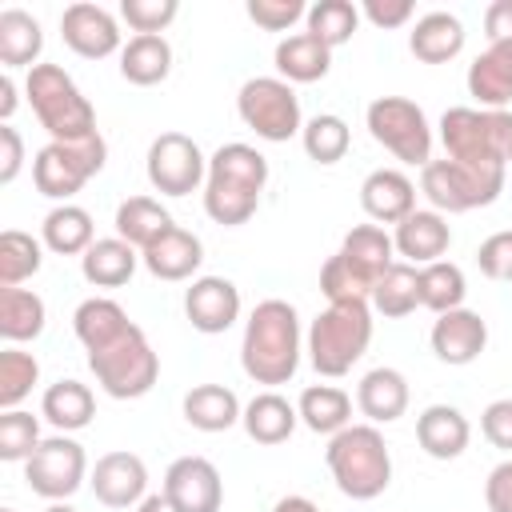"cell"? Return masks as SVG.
Returning <instances> with one entry per match:
<instances>
[{
	"label": "cell",
	"instance_id": "1",
	"mask_svg": "<svg viewBox=\"0 0 512 512\" xmlns=\"http://www.w3.org/2000/svg\"><path fill=\"white\" fill-rule=\"evenodd\" d=\"M300 316L288 300L268 296L252 308V316L244 320V340H240V368L248 380L276 388L288 384L300 368Z\"/></svg>",
	"mask_w": 512,
	"mask_h": 512
},
{
	"label": "cell",
	"instance_id": "2",
	"mask_svg": "<svg viewBox=\"0 0 512 512\" xmlns=\"http://www.w3.org/2000/svg\"><path fill=\"white\" fill-rule=\"evenodd\" d=\"M268 184V160L252 144H220L208 156V180H204V212L208 220L224 228H240L256 216L260 196Z\"/></svg>",
	"mask_w": 512,
	"mask_h": 512
},
{
	"label": "cell",
	"instance_id": "3",
	"mask_svg": "<svg viewBox=\"0 0 512 512\" xmlns=\"http://www.w3.org/2000/svg\"><path fill=\"white\" fill-rule=\"evenodd\" d=\"M324 464L348 500H376L392 484V452L376 424H348L328 436Z\"/></svg>",
	"mask_w": 512,
	"mask_h": 512
},
{
	"label": "cell",
	"instance_id": "4",
	"mask_svg": "<svg viewBox=\"0 0 512 512\" xmlns=\"http://www.w3.org/2000/svg\"><path fill=\"white\" fill-rule=\"evenodd\" d=\"M444 156L472 168H504L512 152V112L508 108H448L440 116Z\"/></svg>",
	"mask_w": 512,
	"mask_h": 512
},
{
	"label": "cell",
	"instance_id": "5",
	"mask_svg": "<svg viewBox=\"0 0 512 512\" xmlns=\"http://www.w3.org/2000/svg\"><path fill=\"white\" fill-rule=\"evenodd\" d=\"M372 344V312L368 304H328L304 336V352L312 360V368L328 380L348 376L352 364H360V356Z\"/></svg>",
	"mask_w": 512,
	"mask_h": 512
},
{
	"label": "cell",
	"instance_id": "6",
	"mask_svg": "<svg viewBox=\"0 0 512 512\" xmlns=\"http://www.w3.org/2000/svg\"><path fill=\"white\" fill-rule=\"evenodd\" d=\"M24 96L52 140H84L96 132V108L60 64H36L24 76Z\"/></svg>",
	"mask_w": 512,
	"mask_h": 512
},
{
	"label": "cell",
	"instance_id": "7",
	"mask_svg": "<svg viewBox=\"0 0 512 512\" xmlns=\"http://www.w3.org/2000/svg\"><path fill=\"white\" fill-rule=\"evenodd\" d=\"M88 368L96 376V384L112 396V400H140L156 388L160 380V356L148 344L144 328L132 324L124 328L112 344L88 352Z\"/></svg>",
	"mask_w": 512,
	"mask_h": 512
},
{
	"label": "cell",
	"instance_id": "8",
	"mask_svg": "<svg viewBox=\"0 0 512 512\" xmlns=\"http://www.w3.org/2000/svg\"><path fill=\"white\" fill-rule=\"evenodd\" d=\"M104 160H108V144L100 132L84 140H48L32 160V184L40 196L56 204H72V196L104 168Z\"/></svg>",
	"mask_w": 512,
	"mask_h": 512
},
{
	"label": "cell",
	"instance_id": "9",
	"mask_svg": "<svg viewBox=\"0 0 512 512\" xmlns=\"http://www.w3.org/2000/svg\"><path fill=\"white\" fill-rule=\"evenodd\" d=\"M420 192L428 196V204L440 216L488 208L504 192V168H472V164H456L448 156L428 160L420 168Z\"/></svg>",
	"mask_w": 512,
	"mask_h": 512
},
{
	"label": "cell",
	"instance_id": "10",
	"mask_svg": "<svg viewBox=\"0 0 512 512\" xmlns=\"http://www.w3.org/2000/svg\"><path fill=\"white\" fill-rule=\"evenodd\" d=\"M364 124L380 148H388L400 164L424 168L432 160V124L424 108L408 96H376L364 108Z\"/></svg>",
	"mask_w": 512,
	"mask_h": 512
},
{
	"label": "cell",
	"instance_id": "11",
	"mask_svg": "<svg viewBox=\"0 0 512 512\" xmlns=\"http://www.w3.org/2000/svg\"><path fill=\"white\" fill-rule=\"evenodd\" d=\"M236 112H240L244 128H252L268 144H284V140L304 132L300 96L280 76H252V80H244L240 92H236Z\"/></svg>",
	"mask_w": 512,
	"mask_h": 512
},
{
	"label": "cell",
	"instance_id": "12",
	"mask_svg": "<svg viewBox=\"0 0 512 512\" xmlns=\"http://www.w3.org/2000/svg\"><path fill=\"white\" fill-rule=\"evenodd\" d=\"M88 476V456H84V444L72 440L68 432H56V436H44L40 448L24 460V480L36 496H44L48 504L56 500H68Z\"/></svg>",
	"mask_w": 512,
	"mask_h": 512
},
{
	"label": "cell",
	"instance_id": "13",
	"mask_svg": "<svg viewBox=\"0 0 512 512\" xmlns=\"http://www.w3.org/2000/svg\"><path fill=\"white\" fill-rule=\"evenodd\" d=\"M148 184L160 196H188L208 180V156L200 152V144L184 132H160L148 144V160H144Z\"/></svg>",
	"mask_w": 512,
	"mask_h": 512
},
{
	"label": "cell",
	"instance_id": "14",
	"mask_svg": "<svg viewBox=\"0 0 512 512\" xmlns=\"http://www.w3.org/2000/svg\"><path fill=\"white\" fill-rule=\"evenodd\" d=\"M160 492L180 508V512H220L224 504V480L220 468L208 456H180L168 464Z\"/></svg>",
	"mask_w": 512,
	"mask_h": 512
},
{
	"label": "cell",
	"instance_id": "15",
	"mask_svg": "<svg viewBox=\"0 0 512 512\" xmlns=\"http://www.w3.org/2000/svg\"><path fill=\"white\" fill-rule=\"evenodd\" d=\"M88 488L104 508H136L148 496V464L128 448L104 452L88 472Z\"/></svg>",
	"mask_w": 512,
	"mask_h": 512
},
{
	"label": "cell",
	"instance_id": "16",
	"mask_svg": "<svg viewBox=\"0 0 512 512\" xmlns=\"http://www.w3.org/2000/svg\"><path fill=\"white\" fill-rule=\"evenodd\" d=\"M60 36L84 60H104V56H112V52L124 48L116 16L108 8H100V4H88V0L68 4L60 12Z\"/></svg>",
	"mask_w": 512,
	"mask_h": 512
},
{
	"label": "cell",
	"instance_id": "17",
	"mask_svg": "<svg viewBox=\"0 0 512 512\" xmlns=\"http://www.w3.org/2000/svg\"><path fill=\"white\" fill-rule=\"evenodd\" d=\"M184 316L196 332L220 336L240 320V288L228 276H196L184 292Z\"/></svg>",
	"mask_w": 512,
	"mask_h": 512
},
{
	"label": "cell",
	"instance_id": "18",
	"mask_svg": "<svg viewBox=\"0 0 512 512\" xmlns=\"http://www.w3.org/2000/svg\"><path fill=\"white\" fill-rule=\"evenodd\" d=\"M428 340H432L436 360H444L452 368H464V364L480 360V352L488 348V320L472 308H452V312L432 320Z\"/></svg>",
	"mask_w": 512,
	"mask_h": 512
},
{
	"label": "cell",
	"instance_id": "19",
	"mask_svg": "<svg viewBox=\"0 0 512 512\" xmlns=\"http://www.w3.org/2000/svg\"><path fill=\"white\" fill-rule=\"evenodd\" d=\"M392 244H396V256H404V264L424 268V264L444 260V252L452 244V228L436 208H416L412 216H404L396 224Z\"/></svg>",
	"mask_w": 512,
	"mask_h": 512
},
{
	"label": "cell",
	"instance_id": "20",
	"mask_svg": "<svg viewBox=\"0 0 512 512\" xmlns=\"http://www.w3.org/2000/svg\"><path fill=\"white\" fill-rule=\"evenodd\" d=\"M140 264H144L156 280H168V284H176V280H192L196 268L204 264V244H200L196 232L172 224L164 236H156V240L140 252Z\"/></svg>",
	"mask_w": 512,
	"mask_h": 512
},
{
	"label": "cell",
	"instance_id": "21",
	"mask_svg": "<svg viewBox=\"0 0 512 512\" xmlns=\"http://www.w3.org/2000/svg\"><path fill=\"white\" fill-rule=\"evenodd\" d=\"M360 208L372 224H400L416 212V184L400 168H376L360 184Z\"/></svg>",
	"mask_w": 512,
	"mask_h": 512
},
{
	"label": "cell",
	"instance_id": "22",
	"mask_svg": "<svg viewBox=\"0 0 512 512\" xmlns=\"http://www.w3.org/2000/svg\"><path fill=\"white\" fill-rule=\"evenodd\" d=\"M468 440H472V424L452 404H428L416 416V444L432 460H456V456H464Z\"/></svg>",
	"mask_w": 512,
	"mask_h": 512
},
{
	"label": "cell",
	"instance_id": "23",
	"mask_svg": "<svg viewBox=\"0 0 512 512\" xmlns=\"http://www.w3.org/2000/svg\"><path fill=\"white\" fill-rule=\"evenodd\" d=\"M408 400H412V392H408L404 372L400 368H388V364L364 372L360 384H356V408L368 416V424H392V420H400L408 412Z\"/></svg>",
	"mask_w": 512,
	"mask_h": 512
},
{
	"label": "cell",
	"instance_id": "24",
	"mask_svg": "<svg viewBox=\"0 0 512 512\" xmlns=\"http://www.w3.org/2000/svg\"><path fill=\"white\" fill-rule=\"evenodd\" d=\"M468 96L480 108H508L512 104V40L488 44L468 64Z\"/></svg>",
	"mask_w": 512,
	"mask_h": 512
},
{
	"label": "cell",
	"instance_id": "25",
	"mask_svg": "<svg viewBox=\"0 0 512 512\" xmlns=\"http://www.w3.org/2000/svg\"><path fill=\"white\" fill-rule=\"evenodd\" d=\"M464 36L468 32H464L460 16H452V12H424L412 24V32H408V48H412V56L420 64H448V60H456L464 52Z\"/></svg>",
	"mask_w": 512,
	"mask_h": 512
},
{
	"label": "cell",
	"instance_id": "26",
	"mask_svg": "<svg viewBox=\"0 0 512 512\" xmlns=\"http://www.w3.org/2000/svg\"><path fill=\"white\" fill-rule=\"evenodd\" d=\"M240 424H244L248 440H256V444L272 448V444H284V440L296 432L300 412H296V404H288L276 388H264V392H256V396L244 404Z\"/></svg>",
	"mask_w": 512,
	"mask_h": 512
},
{
	"label": "cell",
	"instance_id": "27",
	"mask_svg": "<svg viewBox=\"0 0 512 512\" xmlns=\"http://www.w3.org/2000/svg\"><path fill=\"white\" fill-rule=\"evenodd\" d=\"M272 60H276L280 80H288V84H316L332 68V48L324 40H316L312 32H292V36H284L276 44Z\"/></svg>",
	"mask_w": 512,
	"mask_h": 512
},
{
	"label": "cell",
	"instance_id": "28",
	"mask_svg": "<svg viewBox=\"0 0 512 512\" xmlns=\"http://www.w3.org/2000/svg\"><path fill=\"white\" fill-rule=\"evenodd\" d=\"M40 416L56 428V432H80V428H88L92 424V416H96V396H92V388L88 384H80V380H56V384H48L44 388V396H40Z\"/></svg>",
	"mask_w": 512,
	"mask_h": 512
},
{
	"label": "cell",
	"instance_id": "29",
	"mask_svg": "<svg viewBox=\"0 0 512 512\" xmlns=\"http://www.w3.org/2000/svg\"><path fill=\"white\" fill-rule=\"evenodd\" d=\"M40 240L48 252L56 256H84L92 244H96V224H92V212L80 208V204H56L44 224H40Z\"/></svg>",
	"mask_w": 512,
	"mask_h": 512
},
{
	"label": "cell",
	"instance_id": "30",
	"mask_svg": "<svg viewBox=\"0 0 512 512\" xmlns=\"http://www.w3.org/2000/svg\"><path fill=\"white\" fill-rule=\"evenodd\" d=\"M136 264H140V252H136L128 240L104 236V240H96V244L80 256V276H84L92 288H120V284L132 280Z\"/></svg>",
	"mask_w": 512,
	"mask_h": 512
},
{
	"label": "cell",
	"instance_id": "31",
	"mask_svg": "<svg viewBox=\"0 0 512 512\" xmlns=\"http://www.w3.org/2000/svg\"><path fill=\"white\" fill-rule=\"evenodd\" d=\"M240 416H244V404L224 384H196L184 396V420L196 432H228L232 424H240Z\"/></svg>",
	"mask_w": 512,
	"mask_h": 512
},
{
	"label": "cell",
	"instance_id": "32",
	"mask_svg": "<svg viewBox=\"0 0 512 512\" xmlns=\"http://www.w3.org/2000/svg\"><path fill=\"white\" fill-rule=\"evenodd\" d=\"M300 424L312 428L316 436H336L352 424V396L336 384H308L296 400Z\"/></svg>",
	"mask_w": 512,
	"mask_h": 512
},
{
	"label": "cell",
	"instance_id": "33",
	"mask_svg": "<svg viewBox=\"0 0 512 512\" xmlns=\"http://www.w3.org/2000/svg\"><path fill=\"white\" fill-rule=\"evenodd\" d=\"M40 52H44L40 20L24 8H4L0 12V64L4 68H36Z\"/></svg>",
	"mask_w": 512,
	"mask_h": 512
},
{
	"label": "cell",
	"instance_id": "34",
	"mask_svg": "<svg viewBox=\"0 0 512 512\" xmlns=\"http://www.w3.org/2000/svg\"><path fill=\"white\" fill-rule=\"evenodd\" d=\"M124 328H132V320H128V312L112 296H88L72 312V332L84 344V352H96V348L112 344Z\"/></svg>",
	"mask_w": 512,
	"mask_h": 512
},
{
	"label": "cell",
	"instance_id": "35",
	"mask_svg": "<svg viewBox=\"0 0 512 512\" xmlns=\"http://www.w3.org/2000/svg\"><path fill=\"white\" fill-rule=\"evenodd\" d=\"M172 72V44L164 36H132L120 48V76L136 88L164 84Z\"/></svg>",
	"mask_w": 512,
	"mask_h": 512
},
{
	"label": "cell",
	"instance_id": "36",
	"mask_svg": "<svg viewBox=\"0 0 512 512\" xmlns=\"http://www.w3.org/2000/svg\"><path fill=\"white\" fill-rule=\"evenodd\" d=\"M116 236L128 240L136 252H144L156 236H164L172 228V216L168 208L156 200V196H128L116 204Z\"/></svg>",
	"mask_w": 512,
	"mask_h": 512
},
{
	"label": "cell",
	"instance_id": "37",
	"mask_svg": "<svg viewBox=\"0 0 512 512\" xmlns=\"http://www.w3.org/2000/svg\"><path fill=\"white\" fill-rule=\"evenodd\" d=\"M384 320H400V316H412L420 308V268L416 264H404L396 260L392 268L380 272L376 288H372V300H368Z\"/></svg>",
	"mask_w": 512,
	"mask_h": 512
},
{
	"label": "cell",
	"instance_id": "38",
	"mask_svg": "<svg viewBox=\"0 0 512 512\" xmlns=\"http://www.w3.org/2000/svg\"><path fill=\"white\" fill-rule=\"evenodd\" d=\"M48 308L32 288H0V336L8 344H28L44 332Z\"/></svg>",
	"mask_w": 512,
	"mask_h": 512
},
{
	"label": "cell",
	"instance_id": "39",
	"mask_svg": "<svg viewBox=\"0 0 512 512\" xmlns=\"http://www.w3.org/2000/svg\"><path fill=\"white\" fill-rule=\"evenodd\" d=\"M372 288H376V276L344 252L328 256L324 268H320V292H324L328 304H368Z\"/></svg>",
	"mask_w": 512,
	"mask_h": 512
},
{
	"label": "cell",
	"instance_id": "40",
	"mask_svg": "<svg viewBox=\"0 0 512 512\" xmlns=\"http://www.w3.org/2000/svg\"><path fill=\"white\" fill-rule=\"evenodd\" d=\"M40 264H44V240L20 228L0 232V288H20L40 272Z\"/></svg>",
	"mask_w": 512,
	"mask_h": 512
},
{
	"label": "cell",
	"instance_id": "41",
	"mask_svg": "<svg viewBox=\"0 0 512 512\" xmlns=\"http://www.w3.org/2000/svg\"><path fill=\"white\" fill-rule=\"evenodd\" d=\"M464 296H468V280H464L460 264L436 260V264L420 268V308L444 316L452 308H464Z\"/></svg>",
	"mask_w": 512,
	"mask_h": 512
},
{
	"label": "cell",
	"instance_id": "42",
	"mask_svg": "<svg viewBox=\"0 0 512 512\" xmlns=\"http://www.w3.org/2000/svg\"><path fill=\"white\" fill-rule=\"evenodd\" d=\"M300 144H304L308 160H316V164H340L348 156V148H352V132H348V124L336 112H320V116L304 120Z\"/></svg>",
	"mask_w": 512,
	"mask_h": 512
},
{
	"label": "cell",
	"instance_id": "43",
	"mask_svg": "<svg viewBox=\"0 0 512 512\" xmlns=\"http://www.w3.org/2000/svg\"><path fill=\"white\" fill-rule=\"evenodd\" d=\"M304 20H308V32L316 40H324L328 48H340V44H348L356 36L360 8L352 0H316V4H308V16Z\"/></svg>",
	"mask_w": 512,
	"mask_h": 512
},
{
	"label": "cell",
	"instance_id": "44",
	"mask_svg": "<svg viewBox=\"0 0 512 512\" xmlns=\"http://www.w3.org/2000/svg\"><path fill=\"white\" fill-rule=\"evenodd\" d=\"M340 252L352 256L360 268H368L376 280H380L384 268L396 264V244H392V236H388L380 224H356V228L340 240Z\"/></svg>",
	"mask_w": 512,
	"mask_h": 512
},
{
	"label": "cell",
	"instance_id": "45",
	"mask_svg": "<svg viewBox=\"0 0 512 512\" xmlns=\"http://www.w3.org/2000/svg\"><path fill=\"white\" fill-rule=\"evenodd\" d=\"M36 380H40V360L32 352H20L16 344H8L0 352V408L4 412L20 408V400L36 388Z\"/></svg>",
	"mask_w": 512,
	"mask_h": 512
},
{
	"label": "cell",
	"instance_id": "46",
	"mask_svg": "<svg viewBox=\"0 0 512 512\" xmlns=\"http://www.w3.org/2000/svg\"><path fill=\"white\" fill-rule=\"evenodd\" d=\"M40 420L24 408H12V412H0V460L16 464V460H28L36 448H40Z\"/></svg>",
	"mask_w": 512,
	"mask_h": 512
},
{
	"label": "cell",
	"instance_id": "47",
	"mask_svg": "<svg viewBox=\"0 0 512 512\" xmlns=\"http://www.w3.org/2000/svg\"><path fill=\"white\" fill-rule=\"evenodd\" d=\"M180 16L176 0H120V20L136 36H164V28Z\"/></svg>",
	"mask_w": 512,
	"mask_h": 512
},
{
	"label": "cell",
	"instance_id": "48",
	"mask_svg": "<svg viewBox=\"0 0 512 512\" xmlns=\"http://www.w3.org/2000/svg\"><path fill=\"white\" fill-rule=\"evenodd\" d=\"M244 12L264 32H288L296 20L308 16V4L304 0H248Z\"/></svg>",
	"mask_w": 512,
	"mask_h": 512
},
{
	"label": "cell",
	"instance_id": "49",
	"mask_svg": "<svg viewBox=\"0 0 512 512\" xmlns=\"http://www.w3.org/2000/svg\"><path fill=\"white\" fill-rule=\"evenodd\" d=\"M476 264L488 280H512V228H500L488 240H480Z\"/></svg>",
	"mask_w": 512,
	"mask_h": 512
},
{
	"label": "cell",
	"instance_id": "50",
	"mask_svg": "<svg viewBox=\"0 0 512 512\" xmlns=\"http://www.w3.org/2000/svg\"><path fill=\"white\" fill-rule=\"evenodd\" d=\"M480 432L492 448L500 452H512V396L504 400H492L484 412H480Z\"/></svg>",
	"mask_w": 512,
	"mask_h": 512
},
{
	"label": "cell",
	"instance_id": "51",
	"mask_svg": "<svg viewBox=\"0 0 512 512\" xmlns=\"http://www.w3.org/2000/svg\"><path fill=\"white\" fill-rule=\"evenodd\" d=\"M412 0H364L360 4V16L368 20V24H376V28H400V24H408L412 20Z\"/></svg>",
	"mask_w": 512,
	"mask_h": 512
},
{
	"label": "cell",
	"instance_id": "52",
	"mask_svg": "<svg viewBox=\"0 0 512 512\" xmlns=\"http://www.w3.org/2000/svg\"><path fill=\"white\" fill-rule=\"evenodd\" d=\"M484 504L488 512H512V460H500L484 480Z\"/></svg>",
	"mask_w": 512,
	"mask_h": 512
},
{
	"label": "cell",
	"instance_id": "53",
	"mask_svg": "<svg viewBox=\"0 0 512 512\" xmlns=\"http://www.w3.org/2000/svg\"><path fill=\"white\" fill-rule=\"evenodd\" d=\"M24 168V140L12 124H0V184H12Z\"/></svg>",
	"mask_w": 512,
	"mask_h": 512
},
{
	"label": "cell",
	"instance_id": "54",
	"mask_svg": "<svg viewBox=\"0 0 512 512\" xmlns=\"http://www.w3.org/2000/svg\"><path fill=\"white\" fill-rule=\"evenodd\" d=\"M484 36H488V44L512 40V0H492L484 8Z\"/></svg>",
	"mask_w": 512,
	"mask_h": 512
},
{
	"label": "cell",
	"instance_id": "55",
	"mask_svg": "<svg viewBox=\"0 0 512 512\" xmlns=\"http://www.w3.org/2000/svg\"><path fill=\"white\" fill-rule=\"evenodd\" d=\"M12 112H16V80L4 72V76H0V120L8 124Z\"/></svg>",
	"mask_w": 512,
	"mask_h": 512
},
{
	"label": "cell",
	"instance_id": "56",
	"mask_svg": "<svg viewBox=\"0 0 512 512\" xmlns=\"http://www.w3.org/2000/svg\"><path fill=\"white\" fill-rule=\"evenodd\" d=\"M272 512H320V508H316V500L292 492V496H280V500L272 504Z\"/></svg>",
	"mask_w": 512,
	"mask_h": 512
},
{
	"label": "cell",
	"instance_id": "57",
	"mask_svg": "<svg viewBox=\"0 0 512 512\" xmlns=\"http://www.w3.org/2000/svg\"><path fill=\"white\" fill-rule=\"evenodd\" d=\"M136 512H180L164 492H152V496H144L140 504H136Z\"/></svg>",
	"mask_w": 512,
	"mask_h": 512
},
{
	"label": "cell",
	"instance_id": "58",
	"mask_svg": "<svg viewBox=\"0 0 512 512\" xmlns=\"http://www.w3.org/2000/svg\"><path fill=\"white\" fill-rule=\"evenodd\" d=\"M44 512H76V508H72V504H68V500H56V504H48V508H44Z\"/></svg>",
	"mask_w": 512,
	"mask_h": 512
},
{
	"label": "cell",
	"instance_id": "59",
	"mask_svg": "<svg viewBox=\"0 0 512 512\" xmlns=\"http://www.w3.org/2000/svg\"><path fill=\"white\" fill-rule=\"evenodd\" d=\"M0 512H16V508H0Z\"/></svg>",
	"mask_w": 512,
	"mask_h": 512
},
{
	"label": "cell",
	"instance_id": "60",
	"mask_svg": "<svg viewBox=\"0 0 512 512\" xmlns=\"http://www.w3.org/2000/svg\"><path fill=\"white\" fill-rule=\"evenodd\" d=\"M508 168H512V152H508Z\"/></svg>",
	"mask_w": 512,
	"mask_h": 512
}]
</instances>
